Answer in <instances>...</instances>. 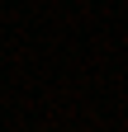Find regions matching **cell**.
<instances>
[{"mask_svg":"<svg viewBox=\"0 0 128 132\" xmlns=\"http://www.w3.org/2000/svg\"><path fill=\"white\" fill-rule=\"evenodd\" d=\"M0 43H5V24H0Z\"/></svg>","mask_w":128,"mask_h":132,"instance_id":"obj_1","label":"cell"}]
</instances>
